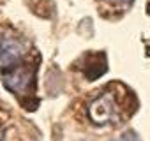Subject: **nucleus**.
<instances>
[{"label":"nucleus","instance_id":"7ed1b4c3","mask_svg":"<svg viewBox=\"0 0 150 141\" xmlns=\"http://www.w3.org/2000/svg\"><path fill=\"white\" fill-rule=\"evenodd\" d=\"M27 55L28 48L21 39L14 35H2L0 37V73H6L28 62Z\"/></svg>","mask_w":150,"mask_h":141},{"label":"nucleus","instance_id":"f257e3e1","mask_svg":"<svg viewBox=\"0 0 150 141\" xmlns=\"http://www.w3.org/2000/svg\"><path fill=\"white\" fill-rule=\"evenodd\" d=\"M132 109L129 108V92L115 85L106 87L87 106L88 118L96 125H120Z\"/></svg>","mask_w":150,"mask_h":141},{"label":"nucleus","instance_id":"39448f33","mask_svg":"<svg viewBox=\"0 0 150 141\" xmlns=\"http://www.w3.org/2000/svg\"><path fill=\"white\" fill-rule=\"evenodd\" d=\"M115 141H139V137H138L134 132H125V134H122L120 137H117Z\"/></svg>","mask_w":150,"mask_h":141},{"label":"nucleus","instance_id":"423d86ee","mask_svg":"<svg viewBox=\"0 0 150 141\" xmlns=\"http://www.w3.org/2000/svg\"><path fill=\"white\" fill-rule=\"evenodd\" d=\"M0 141H4V130L0 129Z\"/></svg>","mask_w":150,"mask_h":141},{"label":"nucleus","instance_id":"20e7f679","mask_svg":"<svg viewBox=\"0 0 150 141\" xmlns=\"http://www.w3.org/2000/svg\"><path fill=\"white\" fill-rule=\"evenodd\" d=\"M103 2L106 6H110V7H115V9H125L134 2V0H103Z\"/></svg>","mask_w":150,"mask_h":141},{"label":"nucleus","instance_id":"f03ea898","mask_svg":"<svg viewBox=\"0 0 150 141\" xmlns=\"http://www.w3.org/2000/svg\"><path fill=\"white\" fill-rule=\"evenodd\" d=\"M35 70H37L35 63L25 62L14 69L2 73V81L9 92L23 97L35 90Z\"/></svg>","mask_w":150,"mask_h":141}]
</instances>
